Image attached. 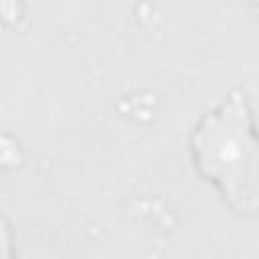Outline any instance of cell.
<instances>
[{
    "mask_svg": "<svg viewBox=\"0 0 259 259\" xmlns=\"http://www.w3.org/2000/svg\"><path fill=\"white\" fill-rule=\"evenodd\" d=\"M0 259H16L14 233L10 223L0 214Z\"/></svg>",
    "mask_w": 259,
    "mask_h": 259,
    "instance_id": "7a4b0ae2",
    "label": "cell"
},
{
    "mask_svg": "<svg viewBox=\"0 0 259 259\" xmlns=\"http://www.w3.org/2000/svg\"><path fill=\"white\" fill-rule=\"evenodd\" d=\"M196 172L239 214L257 210V140L253 107L243 91L229 93L190 134Z\"/></svg>",
    "mask_w": 259,
    "mask_h": 259,
    "instance_id": "6da1fadb",
    "label": "cell"
}]
</instances>
